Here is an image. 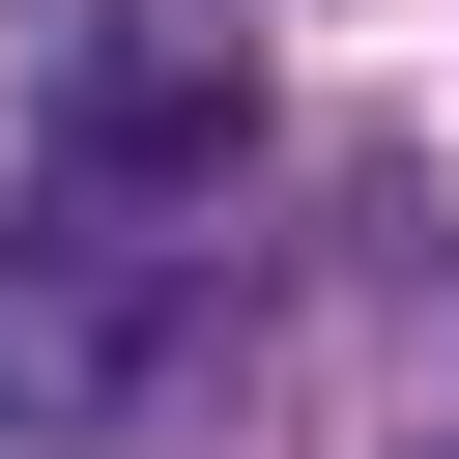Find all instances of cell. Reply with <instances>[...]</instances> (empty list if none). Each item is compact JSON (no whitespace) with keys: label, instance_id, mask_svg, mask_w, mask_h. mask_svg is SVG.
<instances>
[]
</instances>
